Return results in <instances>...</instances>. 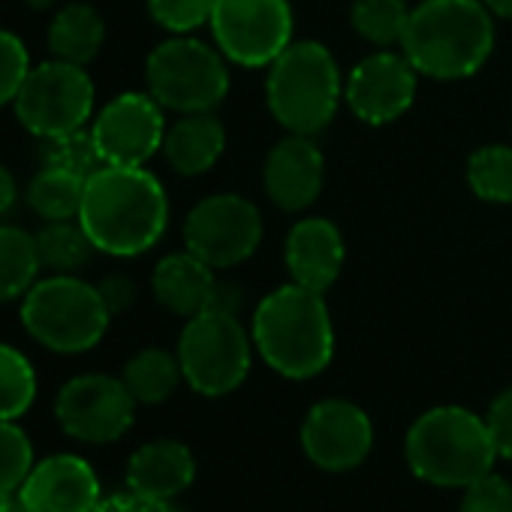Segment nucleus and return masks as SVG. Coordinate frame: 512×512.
<instances>
[{"label": "nucleus", "mask_w": 512, "mask_h": 512, "mask_svg": "<svg viewBox=\"0 0 512 512\" xmlns=\"http://www.w3.org/2000/svg\"><path fill=\"white\" fill-rule=\"evenodd\" d=\"M79 223L100 253L139 256L169 226L166 187L145 166H100L85 181Z\"/></svg>", "instance_id": "f257e3e1"}, {"label": "nucleus", "mask_w": 512, "mask_h": 512, "mask_svg": "<svg viewBox=\"0 0 512 512\" xmlns=\"http://www.w3.org/2000/svg\"><path fill=\"white\" fill-rule=\"evenodd\" d=\"M401 52L419 76L467 79L494 52L491 13L482 0H422L410 10Z\"/></svg>", "instance_id": "f03ea898"}, {"label": "nucleus", "mask_w": 512, "mask_h": 512, "mask_svg": "<svg viewBox=\"0 0 512 512\" xmlns=\"http://www.w3.org/2000/svg\"><path fill=\"white\" fill-rule=\"evenodd\" d=\"M250 338L263 362L290 380L317 377L335 356V329L323 293L296 281L278 287L260 302Z\"/></svg>", "instance_id": "7ed1b4c3"}, {"label": "nucleus", "mask_w": 512, "mask_h": 512, "mask_svg": "<svg viewBox=\"0 0 512 512\" xmlns=\"http://www.w3.org/2000/svg\"><path fill=\"white\" fill-rule=\"evenodd\" d=\"M404 455L419 479L443 488H464L497 461L488 422L455 404L422 413L407 431Z\"/></svg>", "instance_id": "20e7f679"}, {"label": "nucleus", "mask_w": 512, "mask_h": 512, "mask_svg": "<svg viewBox=\"0 0 512 512\" xmlns=\"http://www.w3.org/2000/svg\"><path fill=\"white\" fill-rule=\"evenodd\" d=\"M341 94L338 61L323 43H290L269 67L266 103L290 133L314 136L326 130L341 106Z\"/></svg>", "instance_id": "39448f33"}, {"label": "nucleus", "mask_w": 512, "mask_h": 512, "mask_svg": "<svg viewBox=\"0 0 512 512\" xmlns=\"http://www.w3.org/2000/svg\"><path fill=\"white\" fill-rule=\"evenodd\" d=\"M112 314L100 296V290L76 275L37 278V284L22 296V326L52 353H85L94 350Z\"/></svg>", "instance_id": "423d86ee"}, {"label": "nucleus", "mask_w": 512, "mask_h": 512, "mask_svg": "<svg viewBox=\"0 0 512 512\" xmlns=\"http://www.w3.org/2000/svg\"><path fill=\"white\" fill-rule=\"evenodd\" d=\"M148 94L178 115L214 112L229 94V70L220 49L187 34L160 43L145 61Z\"/></svg>", "instance_id": "0eeeda50"}, {"label": "nucleus", "mask_w": 512, "mask_h": 512, "mask_svg": "<svg viewBox=\"0 0 512 512\" xmlns=\"http://www.w3.org/2000/svg\"><path fill=\"white\" fill-rule=\"evenodd\" d=\"M250 344L253 338L244 332L235 311L208 308L187 320L175 356L193 392L220 398L244 383L250 371Z\"/></svg>", "instance_id": "6e6552de"}, {"label": "nucleus", "mask_w": 512, "mask_h": 512, "mask_svg": "<svg viewBox=\"0 0 512 512\" xmlns=\"http://www.w3.org/2000/svg\"><path fill=\"white\" fill-rule=\"evenodd\" d=\"M94 100L97 88L85 67L49 58L40 67H31L13 106L19 124L31 136L49 142L82 130L94 118Z\"/></svg>", "instance_id": "1a4fd4ad"}, {"label": "nucleus", "mask_w": 512, "mask_h": 512, "mask_svg": "<svg viewBox=\"0 0 512 512\" xmlns=\"http://www.w3.org/2000/svg\"><path fill=\"white\" fill-rule=\"evenodd\" d=\"M208 28L226 61L272 67L293 43V7L290 0H217Z\"/></svg>", "instance_id": "9d476101"}, {"label": "nucleus", "mask_w": 512, "mask_h": 512, "mask_svg": "<svg viewBox=\"0 0 512 512\" xmlns=\"http://www.w3.org/2000/svg\"><path fill=\"white\" fill-rule=\"evenodd\" d=\"M263 241V214L238 193H214L196 202L184 220V247L202 263L232 269L256 253Z\"/></svg>", "instance_id": "9b49d317"}, {"label": "nucleus", "mask_w": 512, "mask_h": 512, "mask_svg": "<svg viewBox=\"0 0 512 512\" xmlns=\"http://www.w3.org/2000/svg\"><path fill=\"white\" fill-rule=\"evenodd\" d=\"M58 425L82 443H112L136 419V398L124 380L109 374H82L61 386L55 398Z\"/></svg>", "instance_id": "f8f14e48"}, {"label": "nucleus", "mask_w": 512, "mask_h": 512, "mask_svg": "<svg viewBox=\"0 0 512 512\" xmlns=\"http://www.w3.org/2000/svg\"><path fill=\"white\" fill-rule=\"evenodd\" d=\"M103 166H145L163 151V106L148 91H124L109 100L91 124Z\"/></svg>", "instance_id": "ddd939ff"}, {"label": "nucleus", "mask_w": 512, "mask_h": 512, "mask_svg": "<svg viewBox=\"0 0 512 512\" xmlns=\"http://www.w3.org/2000/svg\"><path fill=\"white\" fill-rule=\"evenodd\" d=\"M374 446L371 416L344 398L320 401L308 410L302 422V449L305 455L329 473H344L359 467Z\"/></svg>", "instance_id": "4468645a"}, {"label": "nucleus", "mask_w": 512, "mask_h": 512, "mask_svg": "<svg viewBox=\"0 0 512 512\" xmlns=\"http://www.w3.org/2000/svg\"><path fill=\"white\" fill-rule=\"evenodd\" d=\"M416 76L419 73L404 58V52H374L350 70L344 82V103L359 121L371 127L392 124L413 106Z\"/></svg>", "instance_id": "2eb2a0df"}, {"label": "nucleus", "mask_w": 512, "mask_h": 512, "mask_svg": "<svg viewBox=\"0 0 512 512\" xmlns=\"http://www.w3.org/2000/svg\"><path fill=\"white\" fill-rule=\"evenodd\" d=\"M326 178L323 151L311 142V136L290 133L281 139L263 166V187L269 199L284 211H305L317 202Z\"/></svg>", "instance_id": "dca6fc26"}, {"label": "nucleus", "mask_w": 512, "mask_h": 512, "mask_svg": "<svg viewBox=\"0 0 512 512\" xmlns=\"http://www.w3.org/2000/svg\"><path fill=\"white\" fill-rule=\"evenodd\" d=\"M22 497L31 512H94L103 500L94 467L79 455H52L34 464Z\"/></svg>", "instance_id": "f3484780"}, {"label": "nucleus", "mask_w": 512, "mask_h": 512, "mask_svg": "<svg viewBox=\"0 0 512 512\" xmlns=\"http://www.w3.org/2000/svg\"><path fill=\"white\" fill-rule=\"evenodd\" d=\"M344 256H347L344 235L326 217H305L287 235V247H284L287 272L296 284L314 293H326L341 278Z\"/></svg>", "instance_id": "a211bd4d"}, {"label": "nucleus", "mask_w": 512, "mask_h": 512, "mask_svg": "<svg viewBox=\"0 0 512 512\" xmlns=\"http://www.w3.org/2000/svg\"><path fill=\"white\" fill-rule=\"evenodd\" d=\"M217 278L208 263H202L196 253L187 247L181 253H169L154 266L151 275V290L154 299L178 317H196L214 305L217 296Z\"/></svg>", "instance_id": "6ab92c4d"}, {"label": "nucleus", "mask_w": 512, "mask_h": 512, "mask_svg": "<svg viewBox=\"0 0 512 512\" xmlns=\"http://www.w3.org/2000/svg\"><path fill=\"white\" fill-rule=\"evenodd\" d=\"M193 476V452L178 440L145 443L133 452L127 464V488L160 500H172L175 494H181L193 482Z\"/></svg>", "instance_id": "aec40b11"}, {"label": "nucleus", "mask_w": 512, "mask_h": 512, "mask_svg": "<svg viewBox=\"0 0 512 512\" xmlns=\"http://www.w3.org/2000/svg\"><path fill=\"white\" fill-rule=\"evenodd\" d=\"M223 148H226V130L214 112L181 115L172 127H166L163 157L184 178L205 175L220 160Z\"/></svg>", "instance_id": "412c9836"}, {"label": "nucleus", "mask_w": 512, "mask_h": 512, "mask_svg": "<svg viewBox=\"0 0 512 512\" xmlns=\"http://www.w3.org/2000/svg\"><path fill=\"white\" fill-rule=\"evenodd\" d=\"M46 43L52 58L88 67L106 43V22L91 4H70L55 13Z\"/></svg>", "instance_id": "4be33fe9"}, {"label": "nucleus", "mask_w": 512, "mask_h": 512, "mask_svg": "<svg viewBox=\"0 0 512 512\" xmlns=\"http://www.w3.org/2000/svg\"><path fill=\"white\" fill-rule=\"evenodd\" d=\"M121 380L136 398V404H163L178 389L184 374L175 353L160 347H145L124 365Z\"/></svg>", "instance_id": "5701e85b"}, {"label": "nucleus", "mask_w": 512, "mask_h": 512, "mask_svg": "<svg viewBox=\"0 0 512 512\" xmlns=\"http://www.w3.org/2000/svg\"><path fill=\"white\" fill-rule=\"evenodd\" d=\"M40 253L31 232L0 223V302L22 299L40 278Z\"/></svg>", "instance_id": "b1692460"}, {"label": "nucleus", "mask_w": 512, "mask_h": 512, "mask_svg": "<svg viewBox=\"0 0 512 512\" xmlns=\"http://www.w3.org/2000/svg\"><path fill=\"white\" fill-rule=\"evenodd\" d=\"M85 181L88 178H82V175L43 166V172H37L31 178L25 199H28L31 211L40 214L43 220H79L82 199H85Z\"/></svg>", "instance_id": "393cba45"}, {"label": "nucleus", "mask_w": 512, "mask_h": 512, "mask_svg": "<svg viewBox=\"0 0 512 512\" xmlns=\"http://www.w3.org/2000/svg\"><path fill=\"white\" fill-rule=\"evenodd\" d=\"M34 241H37L40 263L58 275L79 272L97 253L79 220H46V226L34 232Z\"/></svg>", "instance_id": "a878e982"}, {"label": "nucleus", "mask_w": 512, "mask_h": 512, "mask_svg": "<svg viewBox=\"0 0 512 512\" xmlns=\"http://www.w3.org/2000/svg\"><path fill=\"white\" fill-rule=\"evenodd\" d=\"M407 19H410L407 0H353L350 7L353 31L380 49L401 46Z\"/></svg>", "instance_id": "bb28decb"}, {"label": "nucleus", "mask_w": 512, "mask_h": 512, "mask_svg": "<svg viewBox=\"0 0 512 512\" xmlns=\"http://www.w3.org/2000/svg\"><path fill=\"white\" fill-rule=\"evenodd\" d=\"M467 184L482 202H512V145H482L467 160Z\"/></svg>", "instance_id": "cd10ccee"}, {"label": "nucleus", "mask_w": 512, "mask_h": 512, "mask_svg": "<svg viewBox=\"0 0 512 512\" xmlns=\"http://www.w3.org/2000/svg\"><path fill=\"white\" fill-rule=\"evenodd\" d=\"M34 398H37V371L31 359L10 344H0V419L16 422L31 410Z\"/></svg>", "instance_id": "c85d7f7f"}, {"label": "nucleus", "mask_w": 512, "mask_h": 512, "mask_svg": "<svg viewBox=\"0 0 512 512\" xmlns=\"http://www.w3.org/2000/svg\"><path fill=\"white\" fill-rule=\"evenodd\" d=\"M43 166L91 178L103 166V157H100L97 142L91 136V127H82V130L64 133L58 139H49L46 151H43Z\"/></svg>", "instance_id": "c756f323"}, {"label": "nucleus", "mask_w": 512, "mask_h": 512, "mask_svg": "<svg viewBox=\"0 0 512 512\" xmlns=\"http://www.w3.org/2000/svg\"><path fill=\"white\" fill-rule=\"evenodd\" d=\"M34 467V446L28 434L10 422L0 419V494L19 491Z\"/></svg>", "instance_id": "7c9ffc66"}, {"label": "nucleus", "mask_w": 512, "mask_h": 512, "mask_svg": "<svg viewBox=\"0 0 512 512\" xmlns=\"http://www.w3.org/2000/svg\"><path fill=\"white\" fill-rule=\"evenodd\" d=\"M217 0H148L151 19L172 37L190 34L211 22Z\"/></svg>", "instance_id": "2f4dec72"}, {"label": "nucleus", "mask_w": 512, "mask_h": 512, "mask_svg": "<svg viewBox=\"0 0 512 512\" xmlns=\"http://www.w3.org/2000/svg\"><path fill=\"white\" fill-rule=\"evenodd\" d=\"M28 73H31L28 46L13 31L0 28V109L16 103Z\"/></svg>", "instance_id": "473e14b6"}, {"label": "nucleus", "mask_w": 512, "mask_h": 512, "mask_svg": "<svg viewBox=\"0 0 512 512\" xmlns=\"http://www.w3.org/2000/svg\"><path fill=\"white\" fill-rule=\"evenodd\" d=\"M461 512H512V485L497 473H485L464 485Z\"/></svg>", "instance_id": "72a5a7b5"}, {"label": "nucleus", "mask_w": 512, "mask_h": 512, "mask_svg": "<svg viewBox=\"0 0 512 512\" xmlns=\"http://www.w3.org/2000/svg\"><path fill=\"white\" fill-rule=\"evenodd\" d=\"M485 422H488V431H491L497 458H509L512 461V386L503 389L491 401V410H488Z\"/></svg>", "instance_id": "f704fd0d"}, {"label": "nucleus", "mask_w": 512, "mask_h": 512, "mask_svg": "<svg viewBox=\"0 0 512 512\" xmlns=\"http://www.w3.org/2000/svg\"><path fill=\"white\" fill-rule=\"evenodd\" d=\"M94 512H175L169 500H160V497H148V494H139V491H118L112 497H103Z\"/></svg>", "instance_id": "c9c22d12"}, {"label": "nucleus", "mask_w": 512, "mask_h": 512, "mask_svg": "<svg viewBox=\"0 0 512 512\" xmlns=\"http://www.w3.org/2000/svg\"><path fill=\"white\" fill-rule=\"evenodd\" d=\"M97 290H100V296H103L112 317H118V314H124V311H130L136 305V284L130 278H124V275L103 278L97 284Z\"/></svg>", "instance_id": "e433bc0d"}, {"label": "nucleus", "mask_w": 512, "mask_h": 512, "mask_svg": "<svg viewBox=\"0 0 512 512\" xmlns=\"http://www.w3.org/2000/svg\"><path fill=\"white\" fill-rule=\"evenodd\" d=\"M16 205H19V181L4 163H0V220H4Z\"/></svg>", "instance_id": "4c0bfd02"}, {"label": "nucleus", "mask_w": 512, "mask_h": 512, "mask_svg": "<svg viewBox=\"0 0 512 512\" xmlns=\"http://www.w3.org/2000/svg\"><path fill=\"white\" fill-rule=\"evenodd\" d=\"M0 512H31L28 503H25V497H22V488L0 494Z\"/></svg>", "instance_id": "58836bf2"}, {"label": "nucleus", "mask_w": 512, "mask_h": 512, "mask_svg": "<svg viewBox=\"0 0 512 512\" xmlns=\"http://www.w3.org/2000/svg\"><path fill=\"white\" fill-rule=\"evenodd\" d=\"M488 7L491 16H500V19H512V0H482Z\"/></svg>", "instance_id": "ea45409f"}, {"label": "nucleus", "mask_w": 512, "mask_h": 512, "mask_svg": "<svg viewBox=\"0 0 512 512\" xmlns=\"http://www.w3.org/2000/svg\"><path fill=\"white\" fill-rule=\"evenodd\" d=\"M25 4L31 7V10H49L55 0H25Z\"/></svg>", "instance_id": "a19ab883"}]
</instances>
